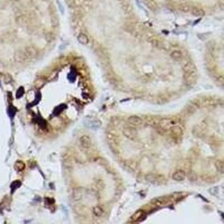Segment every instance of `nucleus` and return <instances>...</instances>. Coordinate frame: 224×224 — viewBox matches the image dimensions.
<instances>
[{"mask_svg":"<svg viewBox=\"0 0 224 224\" xmlns=\"http://www.w3.org/2000/svg\"><path fill=\"white\" fill-rule=\"evenodd\" d=\"M24 168H25V164H24L22 161H17L15 164V169L17 171H23Z\"/></svg>","mask_w":224,"mask_h":224,"instance_id":"nucleus-17","label":"nucleus"},{"mask_svg":"<svg viewBox=\"0 0 224 224\" xmlns=\"http://www.w3.org/2000/svg\"><path fill=\"white\" fill-rule=\"evenodd\" d=\"M183 71L185 73H190V72H194L197 71L195 65L192 62H188L185 64L183 66Z\"/></svg>","mask_w":224,"mask_h":224,"instance_id":"nucleus-6","label":"nucleus"},{"mask_svg":"<svg viewBox=\"0 0 224 224\" xmlns=\"http://www.w3.org/2000/svg\"><path fill=\"white\" fill-rule=\"evenodd\" d=\"M185 173H184V172L181 171L175 172L173 175V179L175 181H183L185 179Z\"/></svg>","mask_w":224,"mask_h":224,"instance_id":"nucleus-9","label":"nucleus"},{"mask_svg":"<svg viewBox=\"0 0 224 224\" xmlns=\"http://www.w3.org/2000/svg\"><path fill=\"white\" fill-rule=\"evenodd\" d=\"M16 111H17V110L15 107L13 106H10L8 108V115H9V117L10 118H13L14 116H15V113H16Z\"/></svg>","mask_w":224,"mask_h":224,"instance_id":"nucleus-20","label":"nucleus"},{"mask_svg":"<svg viewBox=\"0 0 224 224\" xmlns=\"http://www.w3.org/2000/svg\"><path fill=\"white\" fill-rule=\"evenodd\" d=\"M64 107H65V106L64 105L60 106L57 107V108H55V111H54V113H55V114H58L60 112H62V110L64 108Z\"/></svg>","mask_w":224,"mask_h":224,"instance_id":"nucleus-24","label":"nucleus"},{"mask_svg":"<svg viewBox=\"0 0 224 224\" xmlns=\"http://www.w3.org/2000/svg\"><path fill=\"white\" fill-rule=\"evenodd\" d=\"M196 110H197V108H196L194 104H189L187 106V112H189L190 114L194 113Z\"/></svg>","mask_w":224,"mask_h":224,"instance_id":"nucleus-21","label":"nucleus"},{"mask_svg":"<svg viewBox=\"0 0 224 224\" xmlns=\"http://www.w3.org/2000/svg\"><path fill=\"white\" fill-rule=\"evenodd\" d=\"M171 57L174 60L180 61L183 58V54L179 50H175V51L172 52V53L171 54Z\"/></svg>","mask_w":224,"mask_h":224,"instance_id":"nucleus-12","label":"nucleus"},{"mask_svg":"<svg viewBox=\"0 0 224 224\" xmlns=\"http://www.w3.org/2000/svg\"><path fill=\"white\" fill-rule=\"evenodd\" d=\"M79 141H80L81 146L84 148H89L91 146V139L87 135H84V136L81 137Z\"/></svg>","mask_w":224,"mask_h":224,"instance_id":"nucleus-3","label":"nucleus"},{"mask_svg":"<svg viewBox=\"0 0 224 224\" xmlns=\"http://www.w3.org/2000/svg\"><path fill=\"white\" fill-rule=\"evenodd\" d=\"M170 130H171L172 135L175 137H181L183 135V130L181 129V128L178 126H175V125H174V126H173L170 128Z\"/></svg>","mask_w":224,"mask_h":224,"instance_id":"nucleus-7","label":"nucleus"},{"mask_svg":"<svg viewBox=\"0 0 224 224\" xmlns=\"http://www.w3.org/2000/svg\"><path fill=\"white\" fill-rule=\"evenodd\" d=\"M22 185V183H21L20 181H15L13 182L10 185V188H11V192L13 194V192L15 191V190H17V188H19Z\"/></svg>","mask_w":224,"mask_h":224,"instance_id":"nucleus-18","label":"nucleus"},{"mask_svg":"<svg viewBox=\"0 0 224 224\" xmlns=\"http://www.w3.org/2000/svg\"><path fill=\"white\" fill-rule=\"evenodd\" d=\"M78 41H79V42L80 43V44L86 45L88 43L89 39H88V37L86 35L81 33L79 36H78Z\"/></svg>","mask_w":224,"mask_h":224,"instance_id":"nucleus-15","label":"nucleus"},{"mask_svg":"<svg viewBox=\"0 0 224 224\" xmlns=\"http://www.w3.org/2000/svg\"><path fill=\"white\" fill-rule=\"evenodd\" d=\"M210 192L211 194H212V195H215V194H217L219 192V190L217 187H212L210 190Z\"/></svg>","mask_w":224,"mask_h":224,"instance_id":"nucleus-25","label":"nucleus"},{"mask_svg":"<svg viewBox=\"0 0 224 224\" xmlns=\"http://www.w3.org/2000/svg\"><path fill=\"white\" fill-rule=\"evenodd\" d=\"M24 93V88L23 87H20L18 89V90H17V93H16L17 98H20V97H22V96H23Z\"/></svg>","mask_w":224,"mask_h":224,"instance_id":"nucleus-23","label":"nucleus"},{"mask_svg":"<svg viewBox=\"0 0 224 224\" xmlns=\"http://www.w3.org/2000/svg\"><path fill=\"white\" fill-rule=\"evenodd\" d=\"M93 212L96 216L97 217H100L101 215L103 214V210L99 207H95L93 209Z\"/></svg>","mask_w":224,"mask_h":224,"instance_id":"nucleus-22","label":"nucleus"},{"mask_svg":"<svg viewBox=\"0 0 224 224\" xmlns=\"http://www.w3.org/2000/svg\"><path fill=\"white\" fill-rule=\"evenodd\" d=\"M24 53H25L26 57L27 59L31 58V57H33L36 55V51L33 48H31V47H27L25 48V50H24Z\"/></svg>","mask_w":224,"mask_h":224,"instance_id":"nucleus-11","label":"nucleus"},{"mask_svg":"<svg viewBox=\"0 0 224 224\" xmlns=\"http://www.w3.org/2000/svg\"><path fill=\"white\" fill-rule=\"evenodd\" d=\"M124 135L128 138L133 139L137 136V131L134 128H126L124 130Z\"/></svg>","mask_w":224,"mask_h":224,"instance_id":"nucleus-4","label":"nucleus"},{"mask_svg":"<svg viewBox=\"0 0 224 224\" xmlns=\"http://www.w3.org/2000/svg\"><path fill=\"white\" fill-rule=\"evenodd\" d=\"M101 126V121L97 119H94V120L88 121L87 126L90 128H97Z\"/></svg>","mask_w":224,"mask_h":224,"instance_id":"nucleus-13","label":"nucleus"},{"mask_svg":"<svg viewBox=\"0 0 224 224\" xmlns=\"http://www.w3.org/2000/svg\"><path fill=\"white\" fill-rule=\"evenodd\" d=\"M179 9L180 11L183 12V13H188V12L190 11L191 8L187 4H181L179 6Z\"/></svg>","mask_w":224,"mask_h":224,"instance_id":"nucleus-19","label":"nucleus"},{"mask_svg":"<svg viewBox=\"0 0 224 224\" xmlns=\"http://www.w3.org/2000/svg\"><path fill=\"white\" fill-rule=\"evenodd\" d=\"M184 79L187 86H193L196 84L197 80V72H190V73H185Z\"/></svg>","mask_w":224,"mask_h":224,"instance_id":"nucleus-1","label":"nucleus"},{"mask_svg":"<svg viewBox=\"0 0 224 224\" xmlns=\"http://www.w3.org/2000/svg\"><path fill=\"white\" fill-rule=\"evenodd\" d=\"M128 121L130 124L133 125V126H140L142 124V122H143L142 119L139 117H137V116H131V117L128 118Z\"/></svg>","mask_w":224,"mask_h":224,"instance_id":"nucleus-8","label":"nucleus"},{"mask_svg":"<svg viewBox=\"0 0 224 224\" xmlns=\"http://www.w3.org/2000/svg\"><path fill=\"white\" fill-rule=\"evenodd\" d=\"M191 10V14L194 17H203L205 15V12L200 8L193 7Z\"/></svg>","mask_w":224,"mask_h":224,"instance_id":"nucleus-10","label":"nucleus"},{"mask_svg":"<svg viewBox=\"0 0 224 224\" xmlns=\"http://www.w3.org/2000/svg\"><path fill=\"white\" fill-rule=\"evenodd\" d=\"M174 121H173V119H161L160 121V126L161 128L163 129L167 130L168 128H171L172 126H174L175 122H173Z\"/></svg>","mask_w":224,"mask_h":224,"instance_id":"nucleus-2","label":"nucleus"},{"mask_svg":"<svg viewBox=\"0 0 224 224\" xmlns=\"http://www.w3.org/2000/svg\"><path fill=\"white\" fill-rule=\"evenodd\" d=\"M145 218V214L143 210H139L135 213L132 217V219L134 221H141Z\"/></svg>","mask_w":224,"mask_h":224,"instance_id":"nucleus-5","label":"nucleus"},{"mask_svg":"<svg viewBox=\"0 0 224 224\" xmlns=\"http://www.w3.org/2000/svg\"><path fill=\"white\" fill-rule=\"evenodd\" d=\"M215 167H216L217 170L219 172H220V173H223V171H224V164H223V161L222 160H220V159H218V160H217L216 161H215Z\"/></svg>","mask_w":224,"mask_h":224,"instance_id":"nucleus-14","label":"nucleus"},{"mask_svg":"<svg viewBox=\"0 0 224 224\" xmlns=\"http://www.w3.org/2000/svg\"><path fill=\"white\" fill-rule=\"evenodd\" d=\"M145 5H146L148 8H150L152 10H155L157 9V3H155V1L154 0H145Z\"/></svg>","mask_w":224,"mask_h":224,"instance_id":"nucleus-16","label":"nucleus"}]
</instances>
